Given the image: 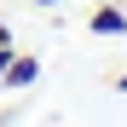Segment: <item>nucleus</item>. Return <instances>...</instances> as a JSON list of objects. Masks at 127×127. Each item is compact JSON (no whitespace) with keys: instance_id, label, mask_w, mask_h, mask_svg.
<instances>
[{"instance_id":"obj_4","label":"nucleus","mask_w":127,"mask_h":127,"mask_svg":"<svg viewBox=\"0 0 127 127\" xmlns=\"http://www.w3.org/2000/svg\"><path fill=\"white\" fill-rule=\"evenodd\" d=\"M35 6H58V0H35Z\"/></svg>"},{"instance_id":"obj_2","label":"nucleus","mask_w":127,"mask_h":127,"mask_svg":"<svg viewBox=\"0 0 127 127\" xmlns=\"http://www.w3.org/2000/svg\"><path fill=\"white\" fill-rule=\"evenodd\" d=\"M40 75V58H23V52H12V64H6V69H0V87H29V81Z\"/></svg>"},{"instance_id":"obj_3","label":"nucleus","mask_w":127,"mask_h":127,"mask_svg":"<svg viewBox=\"0 0 127 127\" xmlns=\"http://www.w3.org/2000/svg\"><path fill=\"white\" fill-rule=\"evenodd\" d=\"M116 93H127V75H116Z\"/></svg>"},{"instance_id":"obj_1","label":"nucleus","mask_w":127,"mask_h":127,"mask_svg":"<svg viewBox=\"0 0 127 127\" xmlns=\"http://www.w3.org/2000/svg\"><path fill=\"white\" fill-rule=\"evenodd\" d=\"M93 35H127V12L116 6V0H93Z\"/></svg>"}]
</instances>
